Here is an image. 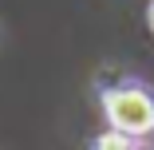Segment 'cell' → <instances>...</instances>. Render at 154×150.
Listing matches in <instances>:
<instances>
[{"mask_svg": "<svg viewBox=\"0 0 154 150\" xmlns=\"http://www.w3.org/2000/svg\"><path fill=\"white\" fill-rule=\"evenodd\" d=\"M103 111H107V123L111 130L127 134V138H142L154 130V95L146 87H111L103 95Z\"/></svg>", "mask_w": 154, "mask_h": 150, "instance_id": "cell-1", "label": "cell"}, {"mask_svg": "<svg viewBox=\"0 0 154 150\" xmlns=\"http://www.w3.org/2000/svg\"><path fill=\"white\" fill-rule=\"evenodd\" d=\"M91 150H134V142L127 134H119V130H107V134H99L91 142Z\"/></svg>", "mask_w": 154, "mask_h": 150, "instance_id": "cell-2", "label": "cell"}, {"mask_svg": "<svg viewBox=\"0 0 154 150\" xmlns=\"http://www.w3.org/2000/svg\"><path fill=\"white\" fill-rule=\"evenodd\" d=\"M150 28H154V4H150Z\"/></svg>", "mask_w": 154, "mask_h": 150, "instance_id": "cell-3", "label": "cell"}, {"mask_svg": "<svg viewBox=\"0 0 154 150\" xmlns=\"http://www.w3.org/2000/svg\"><path fill=\"white\" fill-rule=\"evenodd\" d=\"M134 150H138V146H134Z\"/></svg>", "mask_w": 154, "mask_h": 150, "instance_id": "cell-4", "label": "cell"}]
</instances>
